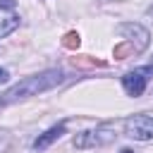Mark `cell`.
I'll return each instance as SVG.
<instances>
[{
	"instance_id": "cell-1",
	"label": "cell",
	"mask_w": 153,
	"mask_h": 153,
	"mask_svg": "<svg viewBox=\"0 0 153 153\" xmlns=\"http://www.w3.org/2000/svg\"><path fill=\"white\" fill-rule=\"evenodd\" d=\"M62 79H65L62 69H48V72L26 76V79H22L19 84H14L12 88H7L0 96V105H7V103H14V100H22V98H29V96H38L43 91H50L57 84H62Z\"/></svg>"
},
{
	"instance_id": "cell-2",
	"label": "cell",
	"mask_w": 153,
	"mask_h": 153,
	"mask_svg": "<svg viewBox=\"0 0 153 153\" xmlns=\"http://www.w3.org/2000/svg\"><path fill=\"white\" fill-rule=\"evenodd\" d=\"M115 131L110 127H96V129H86L81 134L74 136V148L84 151V148H100V146H108L115 141Z\"/></svg>"
},
{
	"instance_id": "cell-3",
	"label": "cell",
	"mask_w": 153,
	"mask_h": 153,
	"mask_svg": "<svg viewBox=\"0 0 153 153\" xmlns=\"http://www.w3.org/2000/svg\"><path fill=\"white\" fill-rule=\"evenodd\" d=\"M124 131L129 139L136 141H151L153 139V117L148 115H131L124 120Z\"/></svg>"
},
{
	"instance_id": "cell-4",
	"label": "cell",
	"mask_w": 153,
	"mask_h": 153,
	"mask_svg": "<svg viewBox=\"0 0 153 153\" xmlns=\"http://www.w3.org/2000/svg\"><path fill=\"white\" fill-rule=\"evenodd\" d=\"M153 74V65L151 67H136V69H131V72H127L124 76H122V86H124V91L129 93V96H141L143 91H146V84H148V76Z\"/></svg>"
},
{
	"instance_id": "cell-5",
	"label": "cell",
	"mask_w": 153,
	"mask_h": 153,
	"mask_svg": "<svg viewBox=\"0 0 153 153\" xmlns=\"http://www.w3.org/2000/svg\"><path fill=\"white\" fill-rule=\"evenodd\" d=\"M120 33L127 36V41L134 45L136 53H143L148 48V41H151V33L141 26V24H134V22H124L120 24Z\"/></svg>"
},
{
	"instance_id": "cell-6",
	"label": "cell",
	"mask_w": 153,
	"mask_h": 153,
	"mask_svg": "<svg viewBox=\"0 0 153 153\" xmlns=\"http://www.w3.org/2000/svg\"><path fill=\"white\" fill-rule=\"evenodd\" d=\"M65 129H67V124H65V122H60V124L50 127L48 131H43V134H41V136L33 141V148H36V151H43V148H48V146H50L55 139H60V136L65 134Z\"/></svg>"
},
{
	"instance_id": "cell-7",
	"label": "cell",
	"mask_w": 153,
	"mask_h": 153,
	"mask_svg": "<svg viewBox=\"0 0 153 153\" xmlns=\"http://www.w3.org/2000/svg\"><path fill=\"white\" fill-rule=\"evenodd\" d=\"M17 26H19V17H17L10 7H2V5H0V38L10 36Z\"/></svg>"
},
{
	"instance_id": "cell-8",
	"label": "cell",
	"mask_w": 153,
	"mask_h": 153,
	"mask_svg": "<svg viewBox=\"0 0 153 153\" xmlns=\"http://www.w3.org/2000/svg\"><path fill=\"white\" fill-rule=\"evenodd\" d=\"M136 55V50H134V45L129 43V41H122V43H117L115 45V50H112V55H115V60H124L127 55Z\"/></svg>"
},
{
	"instance_id": "cell-9",
	"label": "cell",
	"mask_w": 153,
	"mask_h": 153,
	"mask_svg": "<svg viewBox=\"0 0 153 153\" xmlns=\"http://www.w3.org/2000/svg\"><path fill=\"white\" fill-rule=\"evenodd\" d=\"M79 43H81V38H79V33H76V31H69V33H65V38H62V45H65V48H69V50H76V48H79Z\"/></svg>"
},
{
	"instance_id": "cell-10",
	"label": "cell",
	"mask_w": 153,
	"mask_h": 153,
	"mask_svg": "<svg viewBox=\"0 0 153 153\" xmlns=\"http://www.w3.org/2000/svg\"><path fill=\"white\" fill-rule=\"evenodd\" d=\"M72 62L76 67H103V60H93V57H72Z\"/></svg>"
},
{
	"instance_id": "cell-11",
	"label": "cell",
	"mask_w": 153,
	"mask_h": 153,
	"mask_svg": "<svg viewBox=\"0 0 153 153\" xmlns=\"http://www.w3.org/2000/svg\"><path fill=\"white\" fill-rule=\"evenodd\" d=\"M7 79H10V72H7L5 67H0V84H5Z\"/></svg>"
},
{
	"instance_id": "cell-12",
	"label": "cell",
	"mask_w": 153,
	"mask_h": 153,
	"mask_svg": "<svg viewBox=\"0 0 153 153\" xmlns=\"http://www.w3.org/2000/svg\"><path fill=\"white\" fill-rule=\"evenodd\" d=\"M122 153H134V151L131 148H122Z\"/></svg>"
},
{
	"instance_id": "cell-13",
	"label": "cell",
	"mask_w": 153,
	"mask_h": 153,
	"mask_svg": "<svg viewBox=\"0 0 153 153\" xmlns=\"http://www.w3.org/2000/svg\"><path fill=\"white\" fill-rule=\"evenodd\" d=\"M148 14H153V5H151V7H148Z\"/></svg>"
}]
</instances>
